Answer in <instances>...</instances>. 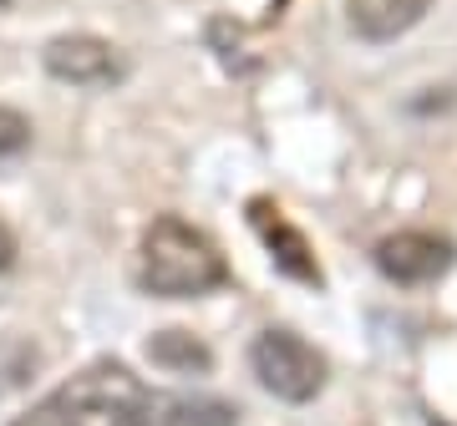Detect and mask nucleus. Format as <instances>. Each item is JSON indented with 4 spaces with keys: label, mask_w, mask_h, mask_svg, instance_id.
Wrapping results in <instances>:
<instances>
[{
    "label": "nucleus",
    "mask_w": 457,
    "mask_h": 426,
    "mask_svg": "<svg viewBox=\"0 0 457 426\" xmlns=\"http://www.w3.org/2000/svg\"><path fill=\"white\" fill-rule=\"evenodd\" d=\"M11 426H153V396L128 365L102 361L56 386Z\"/></svg>",
    "instance_id": "f257e3e1"
},
{
    "label": "nucleus",
    "mask_w": 457,
    "mask_h": 426,
    "mask_svg": "<svg viewBox=\"0 0 457 426\" xmlns=\"http://www.w3.org/2000/svg\"><path fill=\"white\" fill-rule=\"evenodd\" d=\"M137 284L158 299H198L219 284H228V264L204 229L183 224L179 213H163L143 233Z\"/></svg>",
    "instance_id": "f03ea898"
},
{
    "label": "nucleus",
    "mask_w": 457,
    "mask_h": 426,
    "mask_svg": "<svg viewBox=\"0 0 457 426\" xmlns=\"http://www.w3.org/2000/svg\"><path fill=\"white\" fill-rule=\"evenodd\" d=\"M249 365H254V376L270 396L279 401H290V406H305L320 396L326 386V361H320V350L311 340H300L295 330H264L254 350H249Z\"/></svg>",
    "instance_id": "7ed1b4c3"
},
{
    "label": "nucleus",
    "mask_w": 457,
    "mask_h": 426,
    "mask_svg": "<svg viewBox=\"0 0 457 426\" xmlns=\"http://www.w3.org/2000/svg\"><path fill=\"white\" fill-rule=\"evenodd\" d=\"M41 61L56 82H71V86H87V92H102V86H117L128 77V61L112 41L102 36H56Z\"/></svg>",
    "instance_id": "20e7f679"
},
{
    "label": "nucleus",
    "mask_w": 457,
    "mask_h": 426,
    "mask_svg": "<svg viewBox=\"0 0 457 426\" xmlns=\"http://www.w3.org/2000/svg\"><path fill=\"white\" fill-rule=\"evenodd\" d=\"M376 269L392 284H407V290L411 284H432V279H442L453 269V244L427 229H402L376 244Z\"/></svg>",
    "instance_id": "39448f33"
},
{
    "label": "nucleus",
    "mask_w": 457,
    "mask_h": 426,
    "mask_svg": "<svg viewBox=\"0 0 457 426\" xmlns=\"http://www.w3.org/2000/svg\"><path fill=\"white\" fill-rule=\"evenodd\" d=\"M249 218H254V229H260L264 249H270V259L285 269L290 279H300V284H320V264H315L311 244H305V233L295 229L290 218L275 209V203H249Z\"/></svg>",
    "instance_id": "423d86ee"
},
{
    "label": "nucleus",
    "mask_w": 457,
    "mask_h": 426,
    "mask_svg": "<svg viewBox=\"0 0 457 426\" xmlns=\"http://www.w3.org/2000/svg\"><path fill=\"white\" fill-rule=\"evenodd\" d=\"M427 11H432V0H345L351 31L371 46H386L396 36H407Z\"/></svg>",
    "instance_id": "0eeeda50"
},
{
    "label": "nucleus",
    "mask_w": 457,
    "mask_h": 426,
    "mask_svg": "<svg viewBox=\"0 0 457 426\" xmlns=\"http://www.w3.org/2000/svg\"><path fill=\"white\" fill-rule=\"evenodd\" d=\"M153 426H239V411L224 396H168L153 401Z\"/></svg>",
    "instance_id": "6e6552de"
},
{
    "label": "nucleus",
    "mask_w": 457,
    "mask_h": 426,
    "mask_svg": "<svg viewBox=\"0 0 457 426\" xmlns=\"http://www.w3.org/2000/svg\"><path fill=\"white\" fill-rule=\"evenodd\" d=\"M147 361L173 371V376H204L213 365V356H209V345L198 335H188V330H158L147 340Z\"/></svg>",
    "instance_id": "1a4fd4ad"
},
{
    "label": "nucleus",
    "mask_w": 457,
    "mask_h": 426,
    "mask_svg": "<svg viewBox=\"0 0 457 426\" xmlns=\"http://www.w3.org/2000/svg\"><path fill=\"white\" fill-rule=\"evenodd\" d=\"M26 148H31V122L16 107H0V163L5 158H21Z\"/></svg>",
    "instance_id": "9d476101"
},
{
    "label": "nucleus",
    "mask_w": 457,
    "mask_h": 426,
    "mask_svg": "<svg viewBox=\"0 0 457 426\" xmlns=\"http://www.w3.org/2000/svg\"><path fill=\"white\" fill-rule=\"evenodd\" d=\"M11 264H16V239H11V229H5V224H0V274H5Z\"/></svg>",
    "instance_id": "9b49d317"
},
{
    "label": "nucleus",
    "mask_w": 457,
    "mask_h": 426,
    "mask_svg": "<svg viewBox=\"0 0 457 426\" xmlns=\"http://www.w3.org/2000/svg\"><path fill=\"white\" fill-rule=\"evenodd\" d=\"M0 5H5V0H0Z\"/></svg>",
    "instance_id": "f8f14e48"
}]
</instances>
